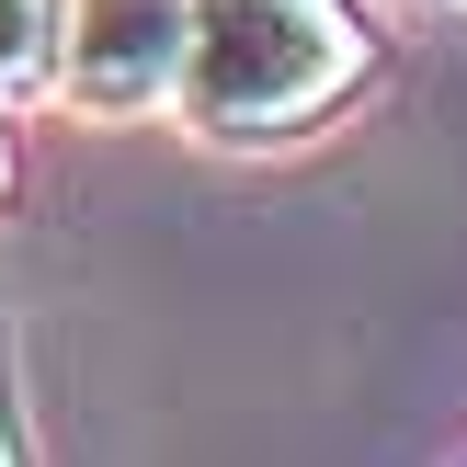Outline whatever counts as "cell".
<instances>
[{
  "mask_svg": "<svg viewBox=\"0 0 467 467\" xmlns=\"http://www.w3.org/2000/svg\"><path fill=\"white\" fill-rule=\"evenodd\" d=\"M377 68L354 0H205L182 46V126L217 149H274V137L331 126Z\"/></svg>",
  "mask_w": 467,
  "mask_h": 467,
  "instance_id": "cell-1",
  "label": "cell"
},
{
  "mask_svg": "<svg viewBox=\"0 0 467 467\" xmlns=\"http://www.w3.org/2000/svg\"><path fill=\"white\" fill-rule=\"evenodd\" d=\"M205 0H57V91L80 114H160L182 91V46H194Z\"/></svg>",
  "mask_w": 467,
  "mask_h": 467,
  "instance_id": "cell-2",
  "label": "cell"
},
{
  "mask_svg": "<svg viewBox=\"0 0 467 467\" xmlns=\"http://www.w3.org/2000/svg\"><path fill=\"white\" fill-rule=\"evenodd\" d=\"M57 80V0H0V103Z\"/></svg>",
  "mask_w": 467,
  "mask_h": 467,
  "instance_id": "cell-3",
  "label": "cell"
},
{
  "mask_svg": "<svg viewBox=\"0 0 467 467\" xmlns=\"http://www.w3.org/2000/svg\"><path fill=\"white\" fill-rule=\"evenodd\" d=\"M0 467H23V365H12V308H0Z\"/></svg>",
  "mask_w": 467,
  "mask_h": 467,
  "instance_id": "cell-4",
  "label": "cell"
},
{
  "mask_svg": "<svg viewBox=\"0 0 467 467\" xmlns=\"http://www.w3.org/2000/svg\"><path fill=\"white\" fill-rule=\"evenodd\" d=\"M0 182H12V137H0Z\"/></svg>",
  "mask_w": 467,
  "mask_h": 467,
  "instance_id": "cell-5",
  "label": "cell"
}]
</instances>
